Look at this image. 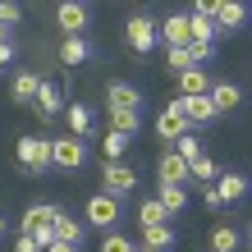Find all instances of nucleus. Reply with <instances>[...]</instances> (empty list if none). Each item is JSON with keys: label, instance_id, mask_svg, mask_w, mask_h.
Wrapping results in <instances>:
<instances>
[{"label": "nucleus", "instance_id": "obj_34", "mask_svg": "<svg viewBox=\"0 0 252 252\" xmlns=\"http://www.w3.org/2000/svg\"><path fill=\"white\" fill-rule=\"evenodd\" d=\"M14 252H41V248L28 239V234H14Z\"/></svg>", "mask_w": 252, "mask_h": 252}, {"label": "nucleus", "instance_id": "obj_24", "mask_svg": "<svg viewBox=\"0 0 252 252\" xmlns=\"http://www.w3.org/2000/svg\"><path fill=\"white\" fill-rule=\"evenodd\" d=\"M174 225H152V229H142V248H156V252H170L174 248Z\"/></svg>", "mask_w": 252, "mask_h": 252}, {"label": "nucleus", "instance_id": "obj_17", "mask_svg": "<svg viewBox=\"0 0 252 252\" xmlns=\"http://www.w3.org/2000/svg\"><path fill=\"white\" fill-rule=\"evenodd\" d=\"M179 106H184L188 128H206V124H216V110H211V101H206V96H179Z\"/></svg>", "mask_w": 252, "mask_h": 252}, {"label": "nucleus", "instance_id": "obj_7", "mask_svg": "<svg viewBox=\"0 0 252 252\" xmlns=\"http://www.w3.org/2000/svg\"><path fill=\"white\" fill-rule=\"evenodd\" d=\"M87 23H92V9L78 5V0H64V5H55V28H60L64 37H83Z\"/></svg>", "mask_w": 252, "mask_h": 252}, {"label": "nucleus", "instance_id": "obj_28", "mask_svg": "<svg viewBox=\"0 0 252 252\" xmlns=\"http://www.w3.org/2000/svg\"><path fill=\"white\" fill-rule=\"evenodd\" d=\"M170 152H174V156H179V160H184V165H192V160H197V156H202V142H197V138H192V133H184V138H179V142H174V147H170Z\"/></svg>", "mask_w": 252, "mask_h": 252}, {"label": "nucleus", "instance_id": "obj_8", "mask_svg": "<svg viewBox=\"0 0 252 252\" xmlns=\"http://www.w3.org/2000/svg\"><path fill=\"white\" fill-rule=\"evenodd\" d=\"M211 23H216V37L239 32V28L248 23V5H239V0H220V5H211Z\"/></svg>", "mask_w": 252, "mask_h": 252}, {"label": "nucleus", "instance_id": "obj_14", "mask_svg": "<svg viewBox=\"0 0 252 252\" xmlns=\"http://www.w3.org/2000/svg\"><path fill=\"white\" fill-rule=\"evenodd\" d=\"M32 106H37V115H41V120H55V115H64V92H60L55 83H46V78H41L37 96H32Z\"/></svg>", "mask_w": 252, "mask_h": 252}, {"label": "nucleus", "instance_id": "obj_3", "mask_svg": "<svg viewBox=\"0 0 252 252\" xmlns=\"http://www.w3.org/2000/svg\"><path fill=\"white\" fill-rule=\"evenodd\" d=\"M124 41L133 55H152L160 46V32H156V19L152 14H133V19L124 23Z\"/></svg>", "mask_w": 252, "mask_h": 252}, {"label": "nucleus", "instance_id": "obj_9", "mask_svg": "<svg viewBox=\"0 0 252 252\" xmlns=\"http://www.w3.org/2000/svg\"><path fill=\"white\" fill-rule=\"evenodd\" d=\"M156 32H160V46H165V51H188V41H192L188 14H170V19H160Z\"/></svg>", "mask_w": 252, "mask_h": 252}, {"label": "nucleus", "instance_id": "obj_11", "mask_svg": "<svg viewBox=\"0 0 252 252\" xmlns=\"http://www.w3.org/2000/svg\"><path fill=\"white\" fill-rule=\"evenodd\" d=\"M206 101H211L216 120H220V115H234L243 106V87L239 83H211V87H206Z\"/></svg>", "mask_w": 252, "mask_h": 252}, {"label": "nucleus", "instance_id": "obj_32", "mask_svg": "<svg viewBox=\"0 0 252 252\" xmlns=\"http://www.w3.org/2000/svg\"><path fill=\"white\" fill-rule=\"evenodd\" d=\"M138 243H128L124 234H106V239H101V252H133Z\"/></svg>", "mask_w": 252, "mask_h": 252}, {"label": "nucleus", "instance_id": "obj_12", "mask_svg": "<svg viewBox=\"0 0 252 252\" xmlns=\"http://www.w3.org/2000/svg\"><path fill=\"white\" fill-rule=\"evenodd\" d=\"M211 192H216L220 206H225V202H243V197H248V174H239V170L216 174V179H211Z\"/></svg>", "mask_w": 252, "mask_h": 252}, {"label": "nucleus", "instance_id": "obj_27", "mask_svg": "<svg viewBox=\"0 0 252 252\" xmlns=\"http://www.w3.org/2000/svg\"><path fill=\"white\" fill-rule=\"evenodd\" d=\"M216 174H220V165H216V160H211V156H197V160L188 165V184H202V188H206V184L216 179Z\"/></svg>", "mask_w": 252, "mask_h": 252}, {"label": "nucleus", "instance_id": "obj_30", "mask_svg": "<svg viewBox=\"0 0 252 252\" xmlns=\"http://www.w3.org/2000/svg\"><path fill=\"white\" fill-rule=\"evenodd\" d=\"M165 69L174 73V78H179V73H184V69H197V64H192V60H188V51H165Z\"/></svg>", "mask_w": 252, "mask_h": 252}, {"label": "nucleus", "instance_id": "obj_1", "mask_svg": "<svg viewBox=\"0 0 252 252\" xmlns=\"http://www.w3.org/2000/svg\"><path fill=\"white\" fill-rule=\"evenodd\" d=\"M55 216H60V206H55V202H32V206L23 211V220H19V234H28V239L46 252V248L55 243V229H51Z\"/></svg>", "mask_w": 252, "mask_h": 252}, {"label": "nucleus", "instance_id": "obj_6", "mask_svg": "<svg viewBox=\"0 0 252 252\" xmlns=\"http://www.w3.org/2000/svg\"><path fill=\"white\" fill-rule=\"evenodd\" d=\"M19 165L28 174H46L51 170V138H19Z\"/></svg>", "mask_w": 252, "mask_h": 252}, {"label": "nucleus", "instance_id": "obj_10", "mask_svg": "<svg viewBox=\"0 0 252 252\" xmlns=\"http://www.w3.org/2000/svg\"><path fill=\"white\" fill-rule=\"evenodd\" d=\"M184 133H192L188 120H184V106H179V101H170V106L156 115V138H160V142H179Z\"/></svg>", "mask_w": 252, "mask_h": 252}, {"label": "nucleus", "instance_id": "obj_35", "mask_svg": "<svg viewBox=\"0 0 252 252\" xmlns=\"http://www.w3.org/2000/svg\"><path fill=\"white\" fill-rule=\"evenodd\" d=\"M46 252H78V248H69V243H51Z\"/></svg>", "mask_w": 252, "mask_h": 252}, {"label": "nucleus", "instance_id": "obj_21", "mask_svg": "<svg viewBox=\"0 0 252 252\" xmlns=\"http://www.w3.org/2000/svg\"><path fill=\"white\" fill-rule=\"evenodd\" d=\"M147 120L142 110H110V133H124V138H133V133H142Z\"/></svg>", "mask_w": 252, "mask_h": 252}, {"label": "nucleus", "instance_id": "obj_16", "mask_svg": "<svg viewBox=\"0 0 252 252\" xmlns=\"http://www.w3.org/2000/svg\"><path fill=\"white\" fill-rule=\"evenodd\" d=\"M106 106L110 110H142V92L133 83H110L106 87Z\"/></svg>", "mask_w": 252, "mask_h": 252}, {"label": "nucleus", "instance_id": "obj_2", "mask_svg": "<svg viewBox=\"0 0 252 252\" xmlns=\"http://www.w3.org/2000/svg\"><path fill=\"white\" fill-rule=\"evenodd\" d=\"M120 220H124V202H120V197H110V192L87 197V225H92V229L120 234Z\"/></svg>", "mask_w": 252, "mask_h": 252}, {"label": "nucleus", "instance_id": "obj_37", "mask_svg": "<svg viewBox=\"0 0 252 252\" xmlns=\"http://www.w3.org/2000/svg\"><path fill=\"white\" fill-rule=\"evenodd\" d=\"M5 41H9V28H0V46H5Z\"/></svg>", "mask_w": 252, "mask_h": 252}, {"label": "nucleus", "instance_id": "obj_33", "mask_svg": "<svg viewBox=\"0 0 252 252\" xmlns=\"http://www.w3.org/2000/svg\"><path fill=\"white\" fill-rule=\"evenodd\" d=\"M9 69H14V41L0 46V73H9Z\"/></svg>", "mask_w": 252, "mask_h": 252}, {"label": "nucleus", "instance_id": "obj_5", "mask_svg": "<svg viewBox=\"0 0 252 252\" xmlns=\"http://www.w3.org/2000/svg\"><path fill=\"white\" fill-rule=\"evenodd\" d=\"M101 184H106L101 192H110V197H120V202H124L128 192L138 188V170L124 165V160H106V170H101Z\"/></svg>", "mask_w": 252, "mask_h": 252}, {"label": "nucleus", "instance_id": "obj_15", "mask_svg": "<svg viewBox=\"0 0 252 252\" xmlns=\"http://www.w3.org/2000/svg\"><path fill=\"white\" fill-rule=\"evenodd\" d=\"M64 124H69V138H87L92 124H96V115H92L87 101H69V106H64Z\"/></svg>", "mask_w": 252, "mask_h": 252}, {"label": "nucleus", "instance_id": "obj_36", "mask_svg": "<svg viewBox=\"0 0 252 252\" xmlns=\"http://www.w3.org/2000/svg\"><path fill=\"white\" fill-rule=\"evenodd\" d=\"M5 234H9V225H5V216H0V243H5Z\"/></svg>", "mask_w": 252, "mask_h": 252}, {"label": "nucleus", "instance_id": "obj_26", "mask_svg": "<svg viewBox=\"0 0 252 252\" xmlns=\"http://www.w3.org/2000/svg\"><path fill=\"white\" fill-rule=\"evenodd\" d=\"M239 243H243L239 229H229V225H216L211 229V252H239Z\"/></svg>", "mask_w": 252, "mask_h": 252}, {"label": "nucleus", "instance_id": "obj_13", "mask_svg": "<svg viewBox=\"0 0 252 252\" xmlns=\"http://www.w3.org/2000/svg\"><path fill=\"white\" fill-rule=\"evenodd\" d=\"M55 55H60L64 69H83L87 60H92V41H87V37H60V51H55Z\"/></svg>", "mask_w": 252, "mask_h": 252}, {"label": "nucleus", "instance_id": "obj_18", "mask_svg": "<svg viewBox=\"0 0 252 252\" xmlns=\"http://www.w3.org/2000/svg\"><path fill=\"white\" fill-rule=\"evenodd\" d=\"M156 179H160V184H174V188H188V165H184L174 152H165V156L156 160Z\"/></svg>", "mask_w": 252, "mask_h": 252}, {"label": "nucleus", "instance_id": "obj_25", "mask_svg": "<svg viewBox=\"0 0 252 252\" xmlns=\"http://www.w3.org/2000/svg\"><path fill=\"white\" fill-rule=\"evenodd\" d=\"M138 225H142V229H152V225H170V216H165V206H160L156 197H142V206H138Z\"/></svg>", "mask_w": 252, "mask_h": 252}, {"label": "nucleus", "instance_id": "obj_20", "mask_svg": "<svg viewBox=\"0 0 252 252\" xmlns=\"http://www.w3.org/2000/svg\"><path fill=\"white\" fill-rule=\"evenodd\" d=\"M55 243H69V248H83V220H73L69 211H60L55 216Z\"/></svg>", "mask_w": 252, "mask_h": 252}, {"label": "nucleus", "instance_id": "obj_31", "mask_svg": "<svg viewBox=\"0 0 252 252\" xmlns=\"http://www.w3.org/2000/svg\"><path fill=\"white\" fill-rule=\"evenodd\" d=\"M23 19V5H14V0H0V28H14Z\"/></svg>", "mask_w": 252, "mask_h": 252}, {"label": "nucleus", "instance_id": "obj_38", "mask_svg": "<svg viewBox=\"0 0 252 252\" xmlns=\"http://www.w3.org/2000/svg\"><path fill=\"white\" fill-rule=\"evenodd\" d=\"M133 252H156V248H142V243H138V248H133Z\"/></svg>", "mask_w": 252, "mask_h": 252}, {"label": "nucleus", "instance_id": "obj_19", "mask_svg": "<svg viewBox=\"0 0 252 252\" xmlns=\"http://www.w3.org/2000/svg\"><path fill=\"white\" fill-rule=\"evenodd\" d=\"M37 87H41V73H32V69H19V73H14V83H9V96L19 101V106H32Z\"/></svg>", "mask_w": 252, "mask_h": 252}, {"label": "nucleus", "instance_id": "obj_22", "mask_svg": "<svg viewBox=\"0 0 252 252\" xmlns=\"http://www.w3.org/2000/svg\"><path fill=\"white\" fill-rule=\"evenodd\" d=\"M156 202L165 206V216H179V211H188V188L160 184V188H156Z\"/></svg>", "mask_w": 252, "mask_h": 252}, {"label": "nucleus", "instance_id": "obj_4", "mask_svg": "<svg viewBox=\"0 0 252 252\" xmlns=\"http://www.w3.org/2000/svg\"><path fill=\"white\" fill-rule=\"evenodd\" d=\"M87 142L83 138H51V170H83Z\"/></svg>", "mask_w": 252, "mask_h": 252}, {"label": "nucleus", "instance_id": "obj_29", "mask_svg": "<svg viewBox=\"0 0 252 252\" xmlns=\"http://www.w3.org/2000/svg\"><path fill=\"white\" fill-rule=\"evenodd\" d=\"M101 152H106V160H120L128 152V138L124 133H106V138H101Z\"/></svg>", "mask_w": 252, "mask_h": 252}, {"label": "nucleus", "instance_id": "obj_23", "mask_svg": "<svg viewBox=\"0 0 252 252\" xmlns=\"http://www.w3.org/2000/svg\"><path fill=\"white\" fill-rule=\"evenodd\" d=\"M206 87H211L206 69H184L179 73V96H206Z\"/></svg>", "mask_w": 252, "mask_h": 252}]
</instances>
